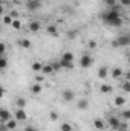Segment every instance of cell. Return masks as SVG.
Masks as SVG:
<instances>
[{"instance_id": "obj_1", "label": "cell", "mask_w": 130, "mask_h": 131, "mask_svg": "<svg viewBox=\"0 0 130 131\" xmlns=\"http://www.w3.org/2000/svg\"><path fill=\"white\" fill-rule=\"evenodd\" d=\"M101 20H103V23H106V25H109V26H113V28H121L123 26V17H121V14H118V12H113V11H107V12H104V14H101Z\"/></svg>"}, {"instance_id": "obj_2", "label": "cell", "mask_w": 130, "mask_h": 131, "mask_svg": "<svg viewBox=\"0 0 130 131\" xmlns=\"http://www.w3.org/2000/svg\"><path fill=\"white\" fill-rule=\"evenodd\" d=\"M129 43H130L129 35H121V37H118L112 41V47H124V46H129Z\"/></svg>"}, {"instance_id": "obj_3", "label": "cell", "mask_w": 130, "mask_h": 131, "mask_svg": "<svg viewBox=\"0 0 130 131\" xmlns=\"http://www.w3.org/2000/svg\"><path fill=\"white\" fill-rule=\"evenodd\" d=\"M92 64H94V58H92L90 55L86 53V55H83V57L80 58V66H81L83 69H89Z\"/></svg>"}, {"instance_id": "obj_4", "label": "cell", "mask_w": 130, "mask_h": 131, "mask_svg": "<svg viewBox=\"0 0 130 131\" xmlns=\"http://www.w3.org/2000/svg\"><path fill=\"white\" fill-rule=\"evenodd\" d=\"M107 124H109V127L112 128V130H116L119 128V124H121V119L118 117V116H110L109 119H107Z\"/></svg>"}, {"instance_id": "obj_5", "label": "cell", "mask_w": 130, "mask_h": 131, "mask_svg": "<svg viewBox=\"0 0 130 131\" xmlns=\"http://www.w3.org/2000/svg\"><path fill=\"white\" fill-rule=\"evenodd\" d=\"M61 98H63L64 102H72L75 99V93H73V90L66 89V90H63V93H61Z\"/></svg>"}, {"instance_id": "obj_6", "label": "cell", "mask_w": 130, "mask_h": 131, "mask_svg": "<svg viewBox=\"0 0 130 131\" xmlns=\"http://www.w3.org/2000/svg\"><path fill=\"white\" fill-rule=\"evenodd\" d=\"M14 114H15V121H17V122H23V121L28 119V114H26L25 108H17Z\"/></svg>"}, {"instance_id": "obj_7", "label": "cell", "mask_w": 130, "mask_h": 131, "mask_svg": "<svg viewBox=\"0 0 130 131\" xmlns=\"http://www.w3.org/2000/svg\"><path fill=\"white\" fill-rule=\"evenodd\" d=\"M11 117H12V114H11V113H9L6 108H0V121H2V124L8 122Z\"/></svg>"}, {"instance_id": "obj_8", "label": "cell", "mask_w": 130, "mask_h": 131, "mask_svg": "<svg viewBox=\"0 0 130 131\" xmlns=\"http://www.w3.org/2000/svg\"><path fill=\"white\" fill-rule=\"evenodd\" d=\"M109 76V67L107 66H101L99 70H98V78L99 79H106Z\"/></svg>"}, {"instance_id": "obj_9", "label": "cell", "mask_w": 130, "mask_h": 131, "mask_svg": "<svg viewBox=\"0 0 130 131\" xmlns=\"http://www.w3.org/2000/svg\"><path fill=\"white\" fill-rule=\"evenodd\" d=\"M40 6H41V5H40V2H37V0H28V2H26V8H28L29 11H37Z\"/></svg>"}, {"instance_id": "obj_10", "label": "cell", "mask_w": 130, "mask_h": 131, "mask_svg": "<svg viewBox=\"0 0 130 131\" xmlns=\"http://www.w3.org/2000/svg\"><path fill=\"white\" fill-rule=\"evenodd\" d=\"M110 76H112L113 79H118V78H121V76H123V69H119V67H113V69H112V73H110Z\"/></svg>"}, {"instance_id": "obj_11", "label": "cell", "mask_w": 130, "mask_h": 131, "mask_svg": "<svg viewBox=\"0 0 130 131\" xmlns=\"http://www.w3.org/2000/svg\"><path fill=\"white\" fill-rule=\"evenodd\" d=\"M46 32L49 34V35H52V37H58L60 34H58V29H57V26L55 25H49L48 28H46Z\"/></svg>"}, {"instance_id": "obj_12", "label": "cell", "mask_w": 130, "mask_h": 131, "mask_svg": "<svg viewBox=\"0 0 130 131\" xmlns=\"http://www.w3.org/2000/svg\"><path fill=\"white\" fill-rule=\"evenodd\" d=\"M58 64L61 69H69V70H72L73 69V61H66V60H60L58 61Z\"/></svg>"}, {"instance_id": "obj_13", "label": "cell", "mask_w": 130, "mask_h": 131, "mask_svg": "<svg viewBox=\"0 0 130 131\" xmlns=\"http://www.w3.org/2000/svg\"><path fill=\"white\" fill-rule=\"evenodd\" d=\"M18 46L23 47V49H31L32 47V43L28 38H23V40H18Z\"/></svg>"}, {"instance_id": "obj_14", "label": "cell", "mask_w": 130, "mask_h": 131, "mask_svg": "<svg viewBox=\"0 0 130 131\" xmlns=\"http://www.w3.org/2000/svg\"><path fill=\"white\" fill-rule=\"evenodd\" d=\"M31 92H32L34 95H40L41 92H43V85L41 84H38V82H35L31 85Z\"/></svg>"}, {"instance_id": "obj_15", "label": "cell", "mask_w": 130, "mask_h": 131, "mask_svg": "<svg viewBox=\"0 0 130 131\" xmlns=\"http://www.w3.org/2000/svg\"><path fill=\"white\" fill-rule=\"evenodd\" d=\"M40 72H41L44 76H46V75H52V73H54L52 66H51V64H43V67H41V70H40Z\"/></svg>"}, {"instance_id": "obj_16", "label": "cell", "mask_w": 130, "mask_h": 131, "mask_svg": "<svg viewBox=\"0 0 130 131\" xmlns=\"http://www.w3.org/2000/svg\"><path fill=\"white\" fill-rule=\"evenodd\" d=\"M40 29H41V25H40L38 21H31V23H29V31H31V32H38Z\"/></svg>"}, {"instance_id": "obj_17", "label": "cell", "mask_w": 130, "mask_h": 131, "mask_svg": "<svg viewBox=\"0 0 130 131\" xmlns=\"http://www.w3.org/2000/svg\"><path fill=\"white\" fill-rule=\"evenodd\" d=\"M94 127H95V128H97V130H104V128H106V124H104V121H103V119H95V121H94Z\"/></svg>"}, {"instance_id": "obj_18", "label": "cell", "mask_w": 130, "mask_h": 131, "mask_svg": "<svg viewBox=\"0 0 130 131\" xmlns=\"http://www.w3.org/2000/svg\"><path fill=\"white\" fill-rule=\"evenodd\" d=\"M5 125H6V128H8V130H15V128H17V121L11 117L8 122H5Z\"/></svg>"}, {"instance_id": "obj_19", "label": "cell", "mask_w": 130, "mask_h": 131, "mask_svg": "<svg viewBox=\"0 0 130 131\" xmlns=\"http://www.w3.org/2000/svg\"><path fill=\"white\" fill-rule=\"evenodd\" d=\"M77 108H78V110H87V108H89V102H87L86 99H81V101L77 104Z\"/></svg>"}, {"instance_id": "obj_20", "label": "cell", "mask_w": 130, "mask_h": 131, "mask_svg": "<svg viewBox=\"0 0 130 131\" xmlns=\"http://www.w3.org/2000/svg\"><path fill=\"white\" fill-rule=\"evenodd\" d=\"M99 92L104 93V95H107V93L112 92V85H109V84H103V85L99 87Z\"/></svg>"}, {"instance_id": "obj_21", "label": "cell", "mask_w": 130, "mask_h": 131, "mask_svg": "<svg viewBox=\"0 0 130 131\" xmlns=\"http://www.w3.org/2000/svg\"><path fill=\"white\" fill-rule=\"evenodd\" d=\"M15 105H17V108H25V105H26V99L25 98H17L15 99Z\"/></svg>"}, {"instance_id": "obj_22", "label": "cell", "mask_w": 130, "mask_h": 131, "mask_svg": "<svg viewBox=\"0 0 130 131\" xmlns=\"http://www.w3.org/2000/svg\"><path fill=\"white\" fill-rule=\"evenodd\" d=\"M113 104H115L116 107H123V105L126 104V99L123 98V96H116V98H115V101H113Z\"/></svg>"}, {"instance_id": "obj_23", "label": "cell", "mask_w": 130, "mask_h": 131, "mask_svg": "<svg viewBox=\"0 0 130 131\" xmlns=\"http://www.w3.org/2000/svg\"><path fill=\"white\" fill-rule=\"evenodd\" d=\"M41 67H43V64H41L40 61H34L32 64H31V69H32V72H40V70H41Z\"/></svg>"}, {"instance_id": "obj_24", "label": "cell", "mask_w": 130, "mask_h": 131, "mask_svg": "<svg viewBox=\"0 0 130 131\" xmlns=\"http://www.w3.org/2000/svg\"><path fill=\"white\" fill-rule=\"evenodd\" d=\"M61 60H66V61H73V53L72 52H64Z\"/></svg>"}, {"instance_id": "obj_25", "label": "cell", "mask_w": 130, "mask_h": 131, "mask_svg": "<svg viewBox=\"0 0 130 131\" xmlns=\"http://www.w3.org/2000/svg\"><path fill=\"white\" fill-rule=\"evenodd\" d=\"M58 117H60V114L55 111V110H52L51 113H49V119L52 121V122H55V121H58Z\"/></svg>"}, {"instance_id": "obj_26", "label": "cell", "mask_w": 130, "mask_h": 131, "mask_svg": "<svg viewBox=\"0 0 130 131\" xmlns=\"http://www.w3.org/2000/svg\"><path fill=\"white\" fill-rule=\"evenodd\" d=\"M11 26L15 29V31H18L20 28H22V23H20V20H17V18H14L12 20V23H11Z\"/></svg>"}, {"instance_id": "obj_27", "label": "cell", "mask_w": 130, "mask_h": 131, "mask_svg": "<svg viewBox=\"0 0 130 131\" xmlns=\"http://www.w3.org/2000/svg\"><path fill=\"white\" fill-rule=\"evenodd\" d=\"M6 67H8V60L5 57H0V70H3Z\"/></svg>"}, {"instance_id": "obj_28", "label": "cell", "mask_w": 130, "mask_h": 131, "mask_svg": "<svg viewBox=\"0 0 130 131\" xmlns=\"http://www.w3.org/2000/svg\"><path fill=\"white\" fill-rule=\"evenodd\" d=\"M60 128H61V131H72V130H73V128H72V125H70L69 122L61 124V127H60Z\"/></svg>"}, {"instance_id": "obj_29", "label": "cell", "mask_w": 130, "mask_h": 131, "mask_svg": "<svg viewBox=\"0 0 130 131\" xmlns=\"http://www.w3.org/2000/svg\"><path fill=\"white\" fill-rule=\"evenodd\" d=\"M77 35H78V31L77 29H72V31L67 32V38L69 40H73V38H77Z\"/></svg>"}, {"instance_id": "obj_30", "label": "cell", "mask_w": 130, "mask_h": 131, "mask_svg": "<svg viewBox=\"0 0 130 131\" xmlns=\"http://www.w3.org/2000/svg\"><path fill=\"white\" fill-rule=\"evenodd\" d=\"M12 20H14V18H12V17L9 15V14L3 17V23H5V25H8V26H11V23H12Z\"/></svg>"}, {"instance_id": "obj_31", "label": "cell", "mask_w": 130, "mask_h": 131, "mask_svg": "<svg viewBox=\"0 0 130 131\" xmlns=\"http://www.w3.org/2000/svg\"><path fill=\"white\" fill-rule=\"evenodd\" d=\"M121 87H123V90H124L126 93H129V92H130V81H124Z\"/></svg>"}, {"instance_id": "obj_32", "label": "cell", "mask_w": 130, "mask_h": 131, "mask_svg": "<svg viewBox=\"0 0 130 131\" xmlns=\"http://www.w3.org/2000/svg\"><path fill=\"white\" fill-rule=\"evenodd\" d=\"M87 46H89V49H97L98 43H97V41H95V40H90V41L87 43Z\"/></svg>"}, {"instance_id": "obj_33", "label": "cell", "mask_w": 130, "mask_h": 131, "mask_svg": "<svg viewBox=\"0 0 130 131\" xmlns=\"http://www.w3.org/2000/svg\"><path fill=\"white\" fill-rule=\"evenodd\" d=\"M119 5H121V8H129L130 0H119Z\"/></svg>"}, {"instance_id": "obj_34", "label": "cell", "mask_w": 130, "mask_h": 131, "mask_svg": "<svg viewBox=\"0 0 130 131\" xmlns=\"http://www.w3.org/2000/svg\"><path fill=\"white\" fill-rule=\"evenodd\" d=\"M104 3H106V5H107L109 8H112V6H115V5H116L118 2H116V0H104Z\"/></svg>"}, {"instance_id": "obj_35", "label": "cell", "mask_w": 130, "mask_h": 131, "mask_svg": "<svg viewBox=\"0 0 130 131\" xmlns=\"http://www.w3.org/2000/svg\"><path fill=\"white\" fill-rule=\"evenodd\" d=\"M52 70H54V72H60V70H61V67H60V64H58V63H52Z\"/></svg>"}, {"instance_id": "obj_36", "label": "cell", "mask_w": 130, "mask_h": 131, "mask_svg": "<svg viewBox=\"0 0 130 131\" xmlns=\"http://www.w3.org/2000/svg\"><path fill=\"white\" fill-rule=\"evenodd\" d=\"M5 52H6V46H5L3 43H0V57H3Z\"/></svg>"}, {"instance_id": "obj_37", "label": "cell", "mask_w": 130, "mask_h": 131, "mask_svg": "<svg viewBox=\"0 0 130 131\" xmlns=\"http://www.w3.org/2000/svg\"><path fill=\"white\" fill-rule=\"evenodd\" d=\"M123 117H124L126 121H129L130 119V111L129 110H124V111H123Z\"/></svg>"}, {"instance_id": "obj_38", "label": "cell", "mask_w": 130, "mask_h": 131, "mask_svg": "<svg viewBox=\"0 0 130 131\" xmlns=\"http://www.w3.org/2000/svg\"><path fill=\"white\" fill-rule=\"evenodd\" d=\"M44 81V76H41V75H37L35 76V82H38V84H41Z\"/></svg>"}, {"instance_id": "obj_39", "label": "cell", "mask_w": 130, "mask_h": 131, "mask_svg": "<svg viewBox=\"0 0 130 131\" xmlns=\"http://www.w3.org/2000/svg\"><path fill=\"white\" fill-rule=\"evenodd\" d=\"M25 131H38L35 127H32V125H28L26 128H25Z\"/></svg>"}, {"instance_id": "obj_40", "label": "cell", "mask_w": 130, "mask_h": 131, "mask_svg": "<svg viewBox=\"0 0 130 131\" xmlns=\"http://www.w3.org/2000/svg\"><path fill=\"white\" fill-rule=\"evenodd\" d=\"M9 15H11L12 18H17V17H18V12H17V11H11V12H9Z\"/></svg>"}, {"instance_id": "obj_41", "label": "cell", "mask_w": 130, "mask_h": 131, "mask_svg": "<svg viewBox=\"0 0 130 131\" xmlns=\"http://www.w3.org/2000/svg\"><path fill=\"white\" fill-rule=\"evenodd\" d=\"M0 131H9V130L6 128V125H5V124H0Z\"/></svg>"}, {"instance_id": "obj_42", "label": "cell", "mask_w": 130, "mask_h": 131, "mask_svg": "<svg viewBox=\"0 0 130 131\" xmlns=\"http://www.w3.org/2000/svg\"><path fill=\"white\" fill-rule=\"evenodd\" d=\"M3 96H5V89H3V87L0 85V99L3 98Z\"/></svg>"}, {"instance_id": "obj_43", "label": "cell", "mask_w": 130, "mask_h": 131, "mask_svg": "<svg viewBox=\"0 0 130 131\" xmlns=\"http://www.w3.org/2000/svg\"><path fill=\"white\" fill-rule=\"evenodd\" d=\"M3 12H5V9H3V5L0 3V15H3Z\"/></svg>"}, {"instance_id": "obj_44", "label": "cell", "mask_w": 130, "mask_h": 131, "mask_svg": "<svg viewBox=\"0 0 130 131\" xmlns=\"http://www.w3.org/2000/svg\"><path fill=\"white\" fill-rule=\"evenodd\" d=\"M118 131H129V130H127V128H124V130H118Z\"/></svg>"}, {"instance_id": "obj_45", "label": "cell", "mask_w": 130, "mask_h": 131, "mask_svg": "<svg viewBox=\"0 0 130 131\" xmlns=\"http://www.w3.org/2000/svg\"><path fill=\"white\" fill-rule=\"evenodd\" d=\"M0 32H2V26H0Z\"/></svg>"}, {"instance_id": "obj_46", "label": "cell", "mask_w": 130, "mask_h": 131, "mask_svg": "<svg viewBox=\"0 0 130 131\" xmlns=\"http://www.w3.org/2000/svg\"><path fill=\"white\" fill-rule=\"evenodd\" d=\"M37 2H40V3H41V0H37Z\"/></svg>"}, {"instance_id": "obj_47", "label": "cell", "mask_w": 130, "mask_h": 131, "mask_svg": "<svg viewBox=\"0 0 130 131\" xmlns=\"http://www.w3.org/2000/svg\"><path fill=\"white\" fill-rule=\"evenodd\" d=\"M11 2H17V0H11Z\"/></svg>"}, {"instance_id": "obj_48", "label": "cell", "mask_w": 130, "mask_h": 131, "mask_svg": "<svg viewBox=\"0 0 130 131\" xmlns=\"http://www.w3.org/2000/svg\"><path fill=\"white\" fill-rule=\"evenodd\" d=\"M0 124H2V121H0Z\"/></svg>"}]
</instances>
